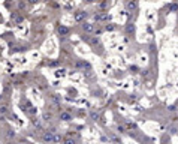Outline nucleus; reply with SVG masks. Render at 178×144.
<instances>
[{
	"label": "nucleus",
	"instance_id": "nucleus-1",
	"mask_svg": "<svg viewBox=\"0 0 178 144\" xmlns=\"http://www.w3.org/2000/svg\"><path fill=\"white\" fill-rule=\"evenodd\" d=\"M126 6H127V11H129V12H133V11H136V8H138V3L135 2V0H129Z\"/></svg>",
	"mask_w": 178,
	"mask_h": 144
},
{
	"label": "nucleus",
	"instance_id": "nucleus-2",
	"mask_svg": "<svg viewBox=\"0 0 178 144\" xmlns=\"http://www.w3.org/2000/svg\"><path fill=\"white\" fill-rule=\"evenodd\" d=\"M109 15L108 14H97L96 15V21H108Z\"/></svg>",
	"mask_w": 178,
	"mask_h": 144
},
{
	"label": "nucleus",
	"instance_id": "nucleus-3",
	"mask_svg": "<svg viewBox=\"0 0 178 144\" xmlns=\"http://www.w3.org/2000/svg\"><path fill=\"white\" fill-rule=\"evenodd\" d=\"M82 29H84L85 32H88V33H91V32H94V26L90 24V23H84L82 24Z\"/></svg>",
	"mask_w": 178,
	"mask_h": 144
},
{
	"label": "nucleus",
	"instance_id": "nucleus-4",
	"mask_svg": "<svg viewBox=\"0 0 178 144\" xmlns=\"http://www.w3.org/2000/svg\"><path fill=\"white\" fill-rule=\"evenodd\" d=\"M60 119H62V120H66V122H69V120H72V116L69 114V113H62V114H60Z\"/></svg>",
	"mask_w": 178,
	"mask_h": 144
},
{
	"label": "nucleus",
	"instance_id": "nucleus-5",
	"mask_svg": "<svg viewBox=\"0 0 178 144\" xmlns=\"http://www.w3.org/2000/svg\"><path fill=\"white\" fill-rule=\"evenodd\" d=\"M58 32H60V35H68V33H69V29H68V27H64V26H60L58 27Z\"/></svg>",
	"mask_w": 178,
	"mask_h": 144
},
{
	"label": "nucleus",
	"instance_id": "nucleus-6",
	"mask_svg": "<svg viewBox=\"0 0 178 144\" xmlns=\"http://www.w3.org/2000/svg\"><path fill=\"white\" fill-rule=\"evenodd\" d=\"M84 17H85V12H78L75 15V20L76 21H81V20H84Z\"/></svg>",
	"mask_w": 178,
	"mask_h": 144
},
{
	"label": "nucleus",
	"instance_id": "nucleus-7",
	"mask_svg": "<svg viewBox=\"0 0 178 144\" xmlns=\"http://www.w3.org/2000/svg\"><path fill=\"white\" fill-rule=\"evenodd\" d=\"M135 32V27H133V24H129L127 26V33H133Z\"/></svg>",
	"mask_w": 178,
	"mask_h": 144
},
{
	"label": "nucleus",
	"instance_id": "nucleus-8",
	"mask_svg": "<svg viewBox=\"0 0 178 144\" xmlns=\"http://www.w3.org/2000/svg\"><path fill=\"white\" fill-rule=\"evenodd\" d=\"M169 11H178V5H171V6H169Z\"/></svg>",
	"mask_w": 178,
	"mask_h": 144
},
{
	"label": "nucleus",
	"instance_id": "nucleus-9",
	"mask_svg": "<svg viewBox=\"0 0 178 144\" xmlns=\"http://www.w3.org/2000/svg\"><path fill=\"white\" fill-rule=\"evenodd\" d=\"M91 119H93V120H99V114H96V113H91Z\"/></svg>",
	"mask_w": 178,
	"mask_h": 144
},
{
	"label": "nucleus",
	"instance_id": "nucleus-10",
	"mask_svg": "<svg viewBox=\"0 0 178 144\" xmlns=\"http://www.w3.org/2000/svg\"><path fill=\"white\" fill-rule=\"evenodd\" d=\"M127 126H129L130 129H135V128H136V125H135V123H129V122H127Z\"/></svg>",
	"mask_w": 178,
	"mask_h": 144
},
{
	"label": "nucleus",
	"instance_id": "nucleus-11",
	"mask_svg": "<svg viewBox=\"0 0 178 144\" xmlns=\"http://www.w3.org/2000/svg\"><path fill=\"white\" fill-rule=\"evenodd\" d=\"M118 131H120V132H126V129H124V126H121V125H118Z\"/></svg>",
	"mask_w": 178,
	"mask_h": 144
},
{
	"label": "nucleus",
	"instance_id": "nucleus-12",
	"mask_svg": "<svg viewBox=\"0 0 178 144\" xmlns=\"http://www.w3.org/2000/svg\"><path fill=\"white\" fill-rule=\"evenodd\" d=\"M115 26H106V30H114Z\"/></svg>",
	"mask_w": 178,
	"mask_h": 144
},
{
	"label": "nucleus",
	"instance_id": "nucleus-13",
	"mask_svg": "<svg viewBox=\"0 0 178 144\" xmlns=\"http://www.w3.org/2000/svg\"><path fill=\"white\" fill-rule=\"evenodd\" d=\"M29 2H30V3H36V2H37V0H29Z\"/></svg>",
	"mask_w": 178,
	"mask_h": 144
},
{
	"label": "nucleus",
	"instance_id": "nucleus-14",
	"mask_svg": "<svg viewBox=\"0 0 178 144\" xmlns=\"http://www.w3.org/2000/svg\"><path fill=\"white\" fill-rule=\"evenodd\" d=\"M85 2H88V3H91V2H94V0H85Z\"/></svg>",
	"mask_w": 178,
	"mask_h": 144
}]
</instances>
